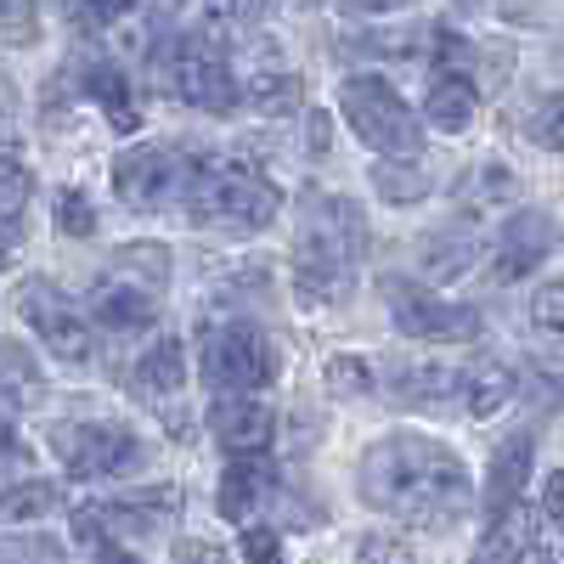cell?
<instances>
[{
	"label": "cell",
	"instance_id": "cell-1",
	"mask_svg": "<svg viewBox=\"0 0 564 564\" xmlns=\"http://www.w3.org/2000/svg\"><path fill=\"white\" fill-rule=\"evenodd\" d=\"M361 497L412 531H452L475 508V480L452 446L430 435H384L361 457Z\"/></svg>",
	"mask_w": 564,
	"mask_h": 564
},
{
	"label": "cell",
	"instance_id": "cell-2",
	"mask_svg": "<svg viewBox=\"0 0 564 564\" xmlns=\"http://www.w3.org/2000/svg\"><path fill=\"white\" fill-rule=\"evenodd\" d=\"M367 254V220L350 198L311 186L300 209V265H294V294L300 305H334L339 289L356 276Z\"/></svg>",
	"mask_w": 564,
	"mask_h": 564
},
{
	"label": "cell",
	"instance_id": "cell-3",
	"mask_svg": "<svg viewBox=\"0 0 564 564\" xmlns=\"http://www.w3.org/2000/svg\"><path fill=\"white\" fill-rule=\"evenodd\" d=\"M186 209H193L198 226H231V231H260L276 220L282 193L276 181L260 175L243 159H209L193 170V186H186Z\"/></svg>",
	"mask_w": 564,
	"mask_h": 564
},
{
	"label": "cell",
	"instance_id": "cell-4",
	"mask_svg": "<svg viewBox=\"0 0 564 564\" xmlns=\"http://www.w3.org/2000/svg\"><path fill=\"white\" fill-rule=\"evenodd\" d=\"M170 282V249L159 243H130L119 249V265L97 276L90 289V316L113 334H135V327L159 322V289Z\"/></svg>",
	"mask_w": 564,
	"mask_h": 564
},
{
	"label": "cell",
	"instance_id": "cell-5",
	"mask_svg": "<svg viewBox=\"0 0 564 564\" xmlns=\"http://www.w3.org/2000/svg\"><path fill=\"white\" fill-rule=\"evenodd\" d=\"M159 85L170 90L175 102L198 108V113H231L243 97V79H238V63L204 34H181L159 52Z\"/></svg>",
	"mask_w": 564,
	"mask_h": 564
},
{
	"label": "cell",
	"instance_id": "cell-6",
	"mask_svg": "<svg viewBox=\"0 0 564 564\" xmlns=\"http://www.w3.org/2000/svg\"><path fill=\"white\" fill-rule=\"evenodd\" d=\"M339 108L350 119V130L379 153H401V159H417L423 148V124L412 119V108L401 102V90L379 74H350L339 85Z\"/></svg>",
	"mask_w": 564,
	"mask_h": 564
},
{
	"label": "cell",
	"instance_id": "cell-7",
	"mask_svg": "<svg viewBox=\"0 0 564 564\" xmlns=\"http://www.w3.org/2000/svg\"><path fill=\"white\" fill-rule=\"evenodd\" d=\"M276 372H282V350L271 345V334H260L249 322L215 327L204 339V384L215 395H254L276 384Z\"/></svg>",
	"mask_w": 564,
	"mask_h": 564
},
{
	"label": "cell",
	"instance_id": "cell-8",
	"mask_svg": "<svg viewBox=\"0 0 564 564\" xmlns=\"http://www.w3.org/2000/svg\"><path fill=\"white\" fill-rule=\"evenodd\" d=\"M193 159H186L181 148H159V141H148V148H130L113 159V193L141 209V215H159L170 209L175 198H186V186H193Z\"/></svg>",
	"mask_w": 564,
	"mask_h": 564
},
{
	"label": "cell",
	"instance_id": "cell-9",
	"mask_svg": "<svg viewBox=\"0 0 564 564\" xmlns=\"http://www.w3.org/2000/svg\"><path fill=\"white\" fill-rule=\"evenodd\" d=\"M52 452L63 457L74 480H108V475H124V468L141 463V446L124 423H57Z\"/></svg>",
	"mask_w": 564,
	"mask_h": 564
},
{
	"label": "cell",
	"instance_id": "cell-10",
	"mask_svg": "<svg viewBox=\"0 0 564 564\" xmlns=\"http://www.w3.org/2000/svg\"><path fill=\"white\" fill-rule=\"evenodd\" d=\"M18 316L34 327V339L52 350L57 361H90V327L79 316V305L57 289V282H45V276H29L23 289H18Z\"/></svg>",
	"mask_w": 564,
	"mask_h": 564
},
{
	"label": "cell",
	"instance_id": "cell-11",
	"mask_svg": "<svg viewBox=\"0 0 564 564\" xmlns=\"http://www.w3.org/2000/svg\"><path fill=\"white\" fill-rule=\"evenodd\" d=\"M384 294H390V316H395V327L406 339H441V345H452V339H475L480 334V316L468 305H452V300H441L430 289H417V282L390 276Z\"/></svg>",
	"mask_w": 564,
	"mask_h": 564
},
{
	"label": "cell",
	"instance_id": "cell-12",
	"mask_svg": "<svg viewBox=\"0 0 564 564\" xmlns=\"http://www.w3.org/2000/svg\"><path fill=\"white\" fill-rule=\"evenodd\" d=\"M209 430H215V441H220L231 457L265 452L271 435H276V412H271L260 395H215V406H209Z\"/></svg>",
	"mask_w": 564,
	"mask_h": 564
},
{
	"label": "cell",
	"instance_id": "cell-13",
	"mask_svg": "<svg viewBox=\"0 0 564 564\" xmlns=\"http://www.w3.org/2000/svg\"><path fill=\"white\" fill-rule=\"evenodd\" d=\"M547 249H553V220L542 209H513L508 226H502V238H497V260H491L497 282L531 276L547 260Z\"/></svg>",
	"mask_w": 564,
	"mask_h": 564
},
{
	"label": "cell",
	"instance_id": "cell-14",
	"mask_svg": "<svg viewBox=\"0 0 564 564\" xmlns=\"http://www.w3.org/2000/svg\"><path fill=\"white\" fill-rule=\"evenodd\" d=\"M271 486H276V475H271L265 452H243V457H231V463H226V475H220V513H226L231 525L254 520L260 502L271 497Z\"/></svg>",
	"mask_w": 564,
	"mask_h": 564
},
{
	"label": "cell",
	"instance_id": "cell-15",
	"mask_svg": "<svg viewBox=\"0 0 564 564\" xmlns=\"http://www.w3.org/2000/svg\"><path fill=\"white\" fill-rule=\"evenodd\" d=\"M531 463H536V435L520 430V435H508L486 468V520H497V513L508 502H520L525 480H531Z\"/></svg>",
	"mask_w": 564,
	"mask_h": 564
},
{
	"label": "cell",
	"instance_id": "cell-16",
	"mask_svg": "<svg viewBox=\"0 0 564 564\" xmlns=\"http://www.w3.org/2000/svg\"><path fill=\"white\" fill-rule=\"evenodd\" d=\"M475 254H480V231L468 226V220H452L441 231H423V243H417V265H423V276H430V282L463 276L468 265H475Z\"/></svg>",
	"mask_w": 564,
	"mask_h": 564
},
{
	"label": "cell",
	"instance_id": "cell-17",
	"mask_svg": "<svg viewBox=\"0 0 564 564\" xmlns=\"http://www.w3.org/2000/svg\"><path fill=\"white\" fill-rule=\"evenodd\" d=\"M475 108H480V85L463 68H441V79L430 85V102H423L430 124L446 130V135H463L468 124H475Z\"/></svg>",
	"mask_w": 564,
	"mask_h": 564
},
{
	"label": "cell",
	"instance_id": "cell-18",
	"mask_svg": "<svg viewBox=\"0 0 564 564\" xmlns=\"http://www.w3.org/2000/svg\"><path fill=\"white\" fill-rule=\"evenodd\" d=\"M457 395L475 417H497L513 395H520V379H513L502 361H475V367L457 372Z\"/></svg>",
	"mask_w": 564,
	"mask_h": 564
},
{
	"label": "cell",
	"instance_id": "cell-19",
	"mask_svg": "<svg viewBox=\"0 0 564 564\" xmlns=\"http://www.w3.org/2000/svg\"><path fill=\"white\" fill-rule=\"evenodd\" d=\"M79 90H85L90 102H102V113H108L113 130H135V124H141V108H135V97H130L124 68H113V63H85V68H79Z\"/></svg>",
	"mask_w": 564,
	"mask_h": 564
},
{
	"label": "cell",
	"instance_id": "cell-20",
	"mask_svg": "<svg viewBox=\"0 0 564 564\" xmlns=\"http://www.w3.org/2000/svg\"><path fill=\"white\" fill-rule=\"evenodd\" d=\"M130 384H135L141 395H175V390L186 384V345H181V339H159L148 356L135 361Z\"/></svg>",
	"mask_w": 564,
	"mask_h": 564
},
{
	"label": "cell",
	"instance_id": "cell-21",
	"mask_svg": "<svg viewBox=\"0 0 564 564\" xmlns=\"http://www.w3.org/2000/svg\"><path fill=\"white\" fill-rule=\"evenodd\" d=\"M531 508H520V502H508L497 520H491V531L480 536V558H542V547L531 542Z\"/></svg>",
	"mask_w": 564,
	"mask_h": 564
},
{
	"label": "cell",
	"instance_id": "cell-22",
	"mask_svg": "<svg viewBox=\"0 0 564 564\" xmlns=\"http://www.w3.org/2000/svg\"><path fill=\"white\" fill-rule=\"evenodd\" d=\"M40 395H45V379H40L34 356L23 345H12V339H0V406L18 412V406H29Z\"/></svg>",
	"mask_w": 564,
	"mask_h": 564
},
{
	"label": "cell",
	"instance_id": "cell-23",
	"mask_svg": "<svg viewBox=\"0 0 564 564\" xmlns=\"http://www.w3.org/2000/svg\"><path fill=\"white\" fill-rule=\"evenodd\" d=\"M452 390H457V372H446V367H401L390 384V395L401 406H446Z\"/></svg>",
	"mask_w": 564,
	"mask_h": 564
},
{
	"label": "cell",
	"instance_id": "cell-24",
	"mask_svg": "<svg viewBox=\"0 0 564 564\" xmlns=\"http://www.w3.org/2000/svg\"><path fill=\"white\" fill-rule=\"evenodd\" d=\"M372 186H379V198H390V204H417L435 181L423 164H395V153H390V164H372Z\"/></svg>",
	"mask_w": 564,
	"mask_h": 564
},
{
	"label": "cell",
	"instance_id": "cell-25",
	"mask_svg": "<svg viewBox=\"0 0 564 564\" xmlns=\"http://www.w3.org/2000/svg\"><path fill=\"white\" fill-rule=\"evenodd\" d=\"M57 508V486L52 480H23L18 491H0V520H40Z\"/></svg>",
	"mask_w": 564,
	"mask_h": 564
},
{
	"label": "cell",
	"instance_id": "cell-26",
	"mask_svg": "<svg viewBox=\"0 0 564 564\" xmlns=\"http://www.w3.org/2000/svg\"><path fill=\"white\" fill-rule=\"evenodd\" d=\"M463 204H497V198H513V175L502 164H475L468 170V181L457 186Z\"/></svg>",
	"mask_w": 564,
	"mask_h": 564
},
{
	"label": "cell",
	"instance_id": "cell-27",
	"mask_svg": "<svg viewBox=\"0 0 564 564\" xmlns=\"http://www.w3.org/2000/svg\"><path fill=\"white\" fill-rule=\"evenodd\" d=\"M525 135L536 141V148H547V153H564V97L536 102L531 119H525Z\"/></svg>",
	"mask_w": 564,
	"mask_h": 564
},
{
	"label": "cell",
	"instance_id": "cell-28",
	"mask_svg": "<svg viewBox=\"0 0 564 564\" xmlns=\"http://www.w3.org/2000/svg\"><path fill=\"white\" fill-rule=\"evenodd\" d=\"M29 193H34V175L12 153H0V220H18V209L29 204Z\"/></svg>",
	"mask_w": 564,
	"mask_h": 564
},
{
	"label": "cell",
	"instance_id": "cell-29",
	"mask_svg": "<svg viewBox=\"0 0 564 564\" xmlns=\"http://www.w3.org/2000/svg\"><path fill=\"white\" fill-rule=\"evenodd\" d=\"M0 40L7 45H34L40 40V7L34 0H0Z\"/></svg>",
	"mask_w": 564,
	"mask_h": 564
},
{
	"label": "cell",
	"instance_id": "cell-30",
	"mask_svg": "<svg viewBox=\"0 0 564 564\" xmlns=\"http://www.w3.org/2000/svg\"><path fill=\"white\" fill-rule=\"evenodd\" d=\"M57 231L63 238H90V231H97V215H90V198L79 186H63L57 193Z\"/></svg>",
	"mask_w": 564,
	"mask_h": 564
},
{
	"label": "cell",
	"instance_id": "cell-31",
	"mask_svg": "<svg viewBox=\"0 0 564 564\" xmlns=\"http://www.w3.org/2000/svg\"><path fill=\"white\" fill-rule=\"evenodd\" d=\"M327 390H334V395H361V390H372L367 361H361V356H334V361H327Z\"/></svg>",
	"mask_w": 564,
	"mask_h": 564
},
{
	"label": "cell",
	"instance_id": "cell-32",
	"mask_svg": "<svg viewBox=\"0 0 564 564\" xmlns=\"http://www.w3.org/2000/svg\"><path fill=\"white\" fill-rule=\"evenodd\" d=\"M531 316L547 327V334H564V282H547V289L531 300Z\"/></svg>",
	"mask_w": 564,
	"mask_h": 564
},
{
	"label": "cell",
	"instance_id": "cell-33",
	"mask_svg": "<svg viewBox=\"0 0 564 564\" xmlns=\"http://www.w3.org/2000/svg\"><path fill=\"white\" fill-rule=\"evenodd\" d=\"M265 12V0H204L209 23H254Z\"/></svg>",
	"mask_w": 564,
	"mask_h": 564
},
{
	"label": "cell",
	"instance_id": "cell-34",
	"mask_svg": "<svg viewBox=\"0 0 564 564\" xmlns=\"http://www.w3.org/2000/svg\"><path fill=\"white\" fill-rule=\"evenodd\" d=\"M542 520L553 531H564V468L558 475H547V491H542Z\"/></svg>",
	"mask_w": 564,
	"mask_h": 564
},
{
	"label": "cell",
	"instance_id": "cell-35",
	"mask_svg": "<svg viewBox=\"0 0 564 564\" xmlns=\"http://www.w3.org/2000/svg\"><path fill=\"white\" fill-rule=\"evenodd\" d=\"M124 12H135V0H85V23H119Z\"/></svg>",
	"mask_w": 564,
	"mask_h": 564
},
{
	"label": "cell",
	"instance_id": "cell-36",
	"mask_svg": "<svg viewBox=\"0 0 564 564\" xmlns=\"http://www.w3.org/2000/svg\"><path fill=\"white\" fill-rule=\"evenodd\" d=\"M0 553H7V558H57L63 547H57V542H45V536H34V542H7Z\"/></svg>",
	"mask_w": 564,
	"mask_h": 564
},
{
	"label": "cell",
	"instance_id": "cell-37",
	"mask_svg": "<svg viewBox=\"0 0 564 564\" xmlns=\"http://www.w3.org/2000/svg\"><path fill=\"white\" fill-rule=\"evenodd\" d=\"M276 553H282V542L271 531H249L243 536V558H276Z\"/></svg>",
	"mask_w": 564,
	"mask_h": 564
},
{
	"label": "cell",
	"instance_id": "cell-38",
	"mask_svg": "<svg viewBox=\"0 0 564 564\" xmlns=\"http://www.w3.org/2000/svg\"><path fill=\"white\" fill-rule=\"evenodd\" d=\"M12 119H18V97H12V85H7V74H0V135H12V130H18Z\"/></svg>",
	"mask_w": 564,
	"mask_h": 564
},
{
	"label": "cell",
	"instance_id": "cell-39",
	"mask_svg": "<svg viewBox=\"0 0 564 564\" xmlns=\"http://www.w3.org/2000/svg\"><path fill=\"white\" fill-rule=\"evenodd\" d=\"M361 558H406V542H384V536H372V542H361Z\"/></svg>",
	"mask_w": 564,
	"mask_h": 564
},
{
	"label": "cell",
	"instance_id": "cell-40",
	"mask_svg": "<svg viewBox=\"0 0 564 564\" xmlns=\"http://www.w3.org/2000/svg\"><path fill=\"white\" fill-rule=\"evenodd\" d=\"M12 254H18V220H0V271L12 265Z\"/></svg>",
	"mask_w": 564,
	"mask_h": 564
},
{
	"label": "cell",
	"instance_id": "cell-41",
	"mask_svg": "<svg viewBox=\"0 0 564 564\" xmlns=\"http://www.w3.org/2000/svg\"><path fill=\"white\" fill-rule=\"evenodd\" d=\"M345 12H395V7H412V0H339Z\"/></svg>",
	"mask_w": 564,
	"mask_h": 564
},
{
	"label": "cell",
	"instance_id": "cell-42",
	"mask_svg": "<svg viewBox=\"0 0 564 564\" xmlns=\"http://www.w3.org/2000/svg\"><path fill=\"white\" fill-rule=\"evenodd\" d=\"M18 452V441H12V412L0 406V457H12Z\"/></svg>",
	"mask_w": 564,
	"mask_h": 564
},
{
	"label": "cell",
	"instance_id": "cell-43",
	"mask_svg": "<svg viewBox=\"0 0 564 564\" xmlns=\"http://www.w3.org/2000/svg\"><path fill=\"white\" fill-rule=\"evenodd\" d=\"M159 7H164V12H175V7H186V0H159Z\"/></svg>",
	"mask_w": 564,
	"mask_h": 564
},
{
	"label": "cell",
	"instance_id": "cell-44",
	"mask_svg": "<svg viewBox=\"0 0 564 564\" xmlns=\"http://www.w3.org/2000/svg\"><path fill=\"white\" fill-rule=\"evenodd\" d=\"M57 7H63V12H79V0H57Z\"/></svg>",
	"mask_w": 564,
	"mask_h": 564
},
{
	"label": "cell",
	"instance_id": "cell-45",
	"mask_svg": "<svg viewBox=\"0 0 564 564\" xmlns=\"http://www.w3.org/2000/svg\"><path fill=\"white\" fill-rule=\"evenodd\" d=\"M457 7H463V12H475V7H480V0H457Z\"/></svg>",
	"mask_w": 564,
	"mask_h": 564
}]
</instances>
